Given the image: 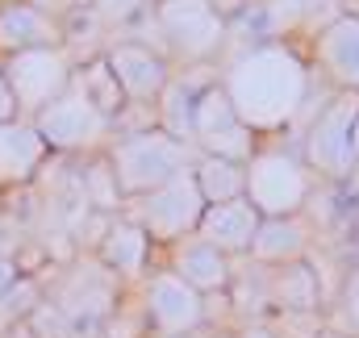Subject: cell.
<instances>
[{"label": "cell", "mask_w": 359, "mask_h": 338, "mask_svg": "<svg viewBox=\"0 0 359 338\" xmlns=\"http://www.w3.org/2000/svg\"><path fill=\"white\" fill-rule=\"evenodd\" d=\"M226 96L238 113V121L255 134V130H276L284 126L301 100H305V67L292 50L264 42L251 46L230 72H226Z\"/></svg>", "instance_id": "6da1fadb"}, {"label": "cell", "mask_w": 359, "mask_h": 338, "mask_svg": "<svg viewBox=\"0 0 359 338\" xmlns=\"http://www.w3.org/2000/svg\"><path fill=\"white\" fill-rule=\"evenodd\" d=\"M109 168H113V180L121 188V201L126 196H151L155 188L192 171V151H188V142L172 138L168 130H138V134H126L109 151Z\"/></svg>", "instance_id": "7a4b0ae2"}, {"label": "cell", "mask_w": 359, "mask_h": 338, "mask_svg": "<svg viewBox=\"0 0 359 338\" xmlns=\"http://www.w3.org/2000/svg\"><path fill=\"white\" fill-rule=\"evenodd\" d=\"M34 126H38V134H42V142H46L50 151L76 155V151H88V147H96V142L109 138L113 117L92 104V96L84 92L80 80H72V88H67L50 109H42V113L34 117Z\"/></svg>", "instance_id": "3957f363"}, {"label": "cell", "mask_w": 359, "mask_h": 338, "mask_svg": "<svg viewBox=\"0 0 359 338\" xmlns=\"http://www.w3.org/2000/svg\"><path fill=\"white\" fill-rule=\"evenodd\" d=\"M8 88L17 96V109L21 113H42L50 109L76 80V67H72V55L63 46H42V50H25V55H13L0 63Z\"/></svg>", "instance_id": "277c9868"}, {"label": "cell", "mask_w": 359, "mask_h": 338, "mask_svg": "<svg viewBox=\"0 0 359 338\" xmlns=\"http://www.w3.org/2000/svg\"><path fill=\"white\" fill-rule=\"evenodd\" d=\"M155 25L180 59H209L226 42V17L209 0H159Z\"/></svg>", "instance_id": "5b68a950"}, {"label": "cell", "mask_w": 359, "mask_h": 338, "mask_svg": "<svg viewBox=\"0 0 359 338\" xmlns=\"http://www.w3.org/2000/svg\"><path fill=\"white\" fill-rule=\"evenodd\" d=\"M309 196V175L305 168L284 155V151H264L247 163V201L255 205L259 217H292Z\"/></svg>", "instance_id": "8992f818"}, {"label": "cell", "mask_w": 359, "mask_h": 338, "mask_svg": "<svg viewBox=\"0 0 359 338\" xmlns=\"http://www.w3.org/2000/svg\"><path fill=\"white\" fill-rule=\"evenodd\" d=\"M355 121H359V92H343L305 134V159L322 175H351L355 168Z\"/></svg>", "instance_id": "52a82bcc"}, {"label": "cell", "mask_w": 359, "mask_h": 338, "mask_svg": "<svg viewBox=\"0 0 359 338\" xmlns=\"http://www.w3.org/2000/svg\"><path fill=\"white\" fill-rule=\"evenodd\" d=\"M138 201H142L138 226L159 243H180V238L196 234V226H201V217L209 209L196 180H192V171H184L172 184H163V188H155L151 196H138Z\"/></svg>", "instance_id": "ba28073f"}, {"label": "cell", "mask_w": 359, "mask_h": 338, "mask_svg": "<svg viewBox=\"0 0 359 338\" xmlns=\"http://www.w3.org/2000/svg\"><path fill=\"white\" fill-rule=\"evenodd\" d=\"M50 301L76 322V330H96L113 318L117 305V288H113V271L100 259H80L50 292Z\"/></svg>", "instance_id": "9c48e42d"}, {"label": "cell", "mask_w": 359, "mask_h": 338, "mask_svg": "<svg viewBox=\"0 0 359 338\" xmlns=\"http://www.w3.org/2000/svg\"><path fill=\"white\" fill-rule=\"evenodd\" d=\"M147 318L159 334L184 338L205 322V297L188 288L176 271H159L147 280Z\"/></svg>", "instance_id": "30bf717a"}, {"label": "cell", "mask_w": 359, "mask_h": 338, "mask_svg": "<svg viewBox=\"0 0 359 338\" xmlns=\"http://www.w3.org/2000/svg\"><path fill=\"white\" fill-rule=\"evenodd\" d=\"M104 63H109L117 88H121V96H126V100H138V104L159 100L163 88L172 84L163 55H155V50L142 46V42H121V46H113V50L104 55Z\"/></svg>", "instance_id": "8fae6325"}, {"label": "cell", "mask_w": 359, "mask_h": 338, "mask_svg": "<svg viewBox=\"0 0 359 338\" xmlns=\"http://www.w3.org/2000/svg\"><path fill=\"white\" fill-rule=\"evenodd\" d=\"M67 34L59 25V17L25 4V0H13V4H0V63L13 59V55H25V50H42V46H59Z\"/></svg>", "instance_id": "7c38bea8"}, {"label": "cell", "mask_w": 359, "mask_h": 338, "mask_svg": "<svg viewBox=\"0 0 359 338\" xmlns=\"http://www.w3.org/2000/svg\"><path fill=\"white\" fill-rule=\"evenodd\" d=\"M46 142L38 134L34 121H4L0 126V192H13L21 184H29L42 163H46Z\"/></svg>", "instance_id": "4fadbf2b"}, {"label": "cell", "mask_w": 359, "mask_h": 338, "mask_svg": "<svg viewBox=\"0 0 359 338\" xmlns=\"http://www.w3.org/2000/svg\"><path fill=\"white\" fill-rule=\"evenodd\" d=\"M259 222H264V217L255 213V205H251L247 196H238V201L209 205L205 217H201V226H196V234H201L209 247H217L222 255H238V251H251Z\"/></svg>", "instance_id": "5bb4252c"}, {"label": "cell", "mask_w": 359, "mask_h": 338, "mask_svg": "<svg viewBox=\"0 0 359 338\" xmlns=\"http://www.w3.org/2000/svg\"><path fill=\"white\" fill-rule=\"evenodd\" d=\"M172 271H176L188 288H196L201 297H205V292H222V288L230 284V263H226V255L217 251V247H209L201 234H188V238L176 243V251H172Z\"/></svg>", "instance_id": "9a60e30c"}, {"label": "cell", "mask_w": 359, "mask_h": 338, "mask_svg": "<svg viewBox=\"0 0 359 338\" xmlns=\"http://www.w3.org/2000/svg\"><path fill=\"white\" fill-rule=\"evenodd\" d=\"M318 59L330 80L343 88H359V17H334L318 38Z\"/></svg>", "instance_id": "2e32d148"}, {"label": "cell", "mask_w": 359, "mask_h": 338, "mask_svg": "<svg viewBox=\"0 0 359 338\" xmlns=\"http://www.w3.org/2000/svg\"><path fill=\"white\" fill-rule=\"evenodd\" d=\"M147 255H151V234H147L138 222H121V217L109 222V230H104V238H100V263H104L113 276H121V280L142 276Z\"/></svg>", "instance_id": "e0dca14e"}, {"label": "cell", "mask_w": 359, "mask_h": 338, "mask_svg": "<svg viewBox=\"0 0 359 338\" xmlns=\"http://www.w3.org/2000/svg\"><path fill=\"white\" fill-rule=\"evenodd\" d=\"M251 255L259 263H297L305 255V226L292 217H264L255 230Z\"/></svg>", "instance_id": "ac0fdd59"}, {"label": "cell", "mask_w": 359, "mask_h": 338, "mask_svg": "<svg viewBox=\"0 0 359 338\" xmlns=\"http://www.w3.org/2000/svg\"><path fill=\"white\" fill-rule=\"evenodd\" d=\"M192 180H196L205 205H222V201L247 196V168H243V163H230V159L205 155V159L192 168Z\"/></svg>", "instance_id": "d6986e66"}, {"label": "cell", "mask_w": 359, "mask_h": 338, "mask_svg": "<svg viewBox=\"0 0 359 338\" xmlns=\"http://www.w3.org/2000/svg\"><path fill=\"white\" fill-rule=\"evenodd\" d=\"M268 301L288 313H309L318 305V276L305 263H284V271L268 284Z\"/></svg>", "instance_id": "ffe728a7"}, {"label": "cell", "mask_w": 359, "mask_h": 338, "mask_svg": "<svg viewBox=\"0 0 359 338\" xmlns=\"http://www.w3.org/2000/svg\"><path fill=\"white\" fill-rule=\"evenodd\" d=\"M234 126H243V121H238V113H234L226 88L222 84L205 88V92L196 96V104H192V142L213 138V134H226V130H234Z\"/></svg>", "instance_id": "44dd1931"}, {"label": "cell", "mask_w": 359, "mask_h": 338, "mask_svg": "<svg viewBox=\"0 0 359 338\" xmlns=\"http://www.w3.org/2000/svg\"><path fill=\"white\" fill-rule=\"evenodd\" d=\"M192 104H196V96L184 84H168L159 96V121H163L159 130H168L180 142H192Z\"/></svg>", "instance_id": "7402d4cb"}, {"label": "cell", "mask_w": 359, "mask_h": 338, "mask_svg": "<svg viewBox=\"0 0 359 338\" xmlns=\"http://www.w3.org/2000/svg\"><path fill=\"white\" fill-rule=\"evenodd\" d=\"M76 80L84 84V92L92 96V104L100 109V113H109V117H117V109H121V88H117V80H113V72H109V63L104 59H96V63H88L84 72H76Z\"/></svg>", "instance_id": "603a6c76"}, {"label": "cell", "mask_w": 359, "mask_h": 338, "mask_svg": "<svg viewBox=\"0 0 359 338\" xmlns=\"http://www.w3.org/2000/svg\"><path fill=\"white\" fill-rule=\"evenodd\" d=\"M80 184H84V196H88V205L96 213H109V209L121 205V188H117V180H113L109 159H104V163H92L88 175H80Z\"/></svg>", "instance_id": "cb8c5ba5"}, {"label": "cell", "mask_w": 359, "mask_h": 338, "mask_svg": "<svg viewBox=\"0 0 359 338\" xmlns=\"http://www.w3.org/2000/svg\"><path fill=\"white\" fill-rule=\"evenodd\" d=\"M25 326L34 330V338H80L76 322H72L55 301H38V309L25 318Z\"/></svg>", "instance_id": "d4e9b609"}, {"label": "cell", "mask_w": 359, "mask_h": 338, "mask_svg": "<svg viewBox=\"0 0 359 338\" xmlns=\"http://www.w3.org/2000/svg\"><path fill=\"white\" fill-rule=\"evenodd\" d=\"M147 8V0H92V17L100 25H126Z\"/></svg>", "instance_id": "484cf974"}, {"label": "cell", "mask_w": 359, "mask_h": 338, "mask_svg": "<svg viewBox=\"0 0 359 338\" xmlns=\"http://www.w3.org/2000/svg\"><path fill=\"white\" fill-rule=\"evenodd\" d=\"M343 318L359 330V267L347 276V284H343Z\"/></svg>", "instance_id": "4316f807"}, {"label": "cell", "mask_w": 359, "mask_h": 338, "mask_svg": "<svg viewBox=\"0 0 359 338\" xmlns=\"http://www.w3.org/2000/svg\"><path fill=\"white\" fill-rule=\"evenodd\" d=\"M25 4H34V8H42V13H50V17H63V13L92 8V0H25Z\"/></svg>", "instance_id": "83f0119b"}, {"label": "cell", "mask_w": 359, "mask_h": 338, "mask_svg": "<svg viewBox=\"0 0 359 338\" xmlns=\"http://www.w3.org/2000/svg\"><path fill=\"white\" fill-rule=\"evenodd\" d=\"M17 117H21V109H17V96H13V88H8L4 67H0V126H4V121H17Z\"/></svg>", "instance_id": "f1b7e54d"}, {"label": "cell", "mask_w": 359, "mask_h": 338, "mask_svg": "<svg viewBox=\"0 0 359 338\" xmlns=\"http://www.w3.org/2000/svg\"><path fill=\"white\" fill-rule=\"evenodd\" d=\"M21 280V267H17V259H8V255H0V301L13 292V284Z\"/></svg>", "instance_id": "f546056e"}, {"label": "cell", "mask_w": 359, "mask_h": 338, "mask_svg": "<svg viewBox=\"0 0 359 338\" xmlns=\"http://www.w3.org/2000/svg\"><path fill=\"white\" fill-rule=\"evenodd\" d=\"M222 17H234V13H243V8H251V0H209Z\"/></svg>", "instance_id": "4dcf8cb0"}, {"label": "cell", "mask_w": 359, "mask_h": 338, "mask_svg": "<svg viewBox=\"0 0 359 338\" xmlns=\"http://www.w3.org/2000/svg\"><path fill=\"white\" fill-rule=\"evenodd\" d=\"M238 338H276L271 330H264V326H251V330H243Z\"/></svg>", "instance_id": "1f68e13d"}, {"label": "cell", "mask_w": 359, "mask_h": 338, "mask_svg": "<svg viewBox=\"0 0 359 338\" xmlns=\"http://www.w3.org/2000/svg\"><path fill=\"white\" fill-rule=\"evenodd\" d=\"M355 163H359V121H355Z\"/></svg>", "instance_id": "d6a6232c"}, {"label": "cell", "mask_w": 359, "mask_h": 338, "mask_svg": "<svg viewBox=\"0 0 359 338\" xmlns=\"http://www.w3.org/2000/svg\"><path fill=\"white\" fill-rule=\"evenodd\" d=\"M318 338H347V334H318Z\"/></svg>", "instance_id": "836d02e7"}, {"label": "cell", "mask_w": 359, "mask_h": 338, "mask_svg": "<svg viewBox=\"0 0 359 338\" xmlns=\"http://www.w3.org/2000/svg\"><path fill=\"white\" fill-rule=\"evenodd\" d=\"M0 238H4V217H0Z\"/></svg>", "instance_id": "e575fe53"}]
</instances>
